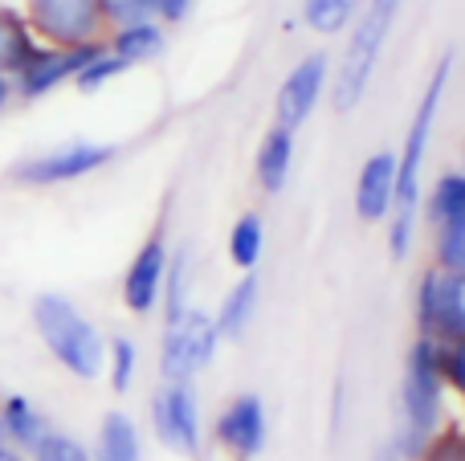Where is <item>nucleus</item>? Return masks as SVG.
Masks as SVG:
<instances>
[{
  "label": "nucleus",
  "mask_w": 465,
  "mask_h": 461,
  "mask_svg": "<svg viewBox=\"0 0 465 461\" xmlns=\"http://www.w3.org/2000/svg\"><path fill=\"white\" fill-rule=\"evenodd\" d=\"M98 54H103V45L62 49V45H45V41H41V49L33 54V62L13 78L16 98H21V103H37V98H45L49 90H57V86H65V82L78 78Z\"/></svg>",
  "instance_id": "11"
},
{
  "label": "nucleus",
  "mask_w": 465,
  "mask_h": 461,
  "mask_svg": "<svg viewBox=\"0 0 465 461\" xmlns=\"http://www.w3.org/2000/svg\"><path fill=\"white\" fill-rule=\"evenodd\" d=\"M94 461H143V446H139V429L127 413H106L98 425L94 441Z\"/></svg>",
  "instance_id": "20"
},
{
  "label": "nucleus",
  "mask_w": 465,
  "mask_h": 461,
  "mask_svg": "<svg viewBox=\"0 0 465 461\" xmlns=\"http://www.w3.org/2000/svg\"><path fill=\"white\" fill-rule=\"evenodd\" d=\"M127 70H131V65H127V62H123V57H114V54H111V49H106V45H103V54H98V57H94V62H90V65H86V70H82V74H78V78H74V86H78V90H82V94H94V90H103V86H106V82L123 78V74H127Z\"/></svg>",
  "instance_id": "27"
},
{
  "label": "nucleus",
  "mask_w": 465,
  "mask_h": 461,
  "mask_svg": "<svg viewBox=\"0 0 465 461\" xmlns=\"http://www.w3.org/2000/svg\"><path fill=\"white\" fill-rule=\"evenodd\" d=\"M33 327L49 356L78 380H98L106 372V339L70 299L62 294H37L33 299Z\"/></svg>",
  "instance_id": "3"
},
{
  "label": "nucleus",
  "mask_w": 465,
  "mask_h": 461,
  "mask_svg": "<svg viewBox=\"0 0 465 461\" xmlns=\"http://www.w3.org/2000/svg\"><path fill=\"white\" fill-rule=\"evenodd\" d=\"M417 335L433 343L465 339V274L429 266L417 282Z\"/></svg>",
  "instance_id": "7"
},
{
  "label": "nucleus",
  "mask_w": 465,
  "mask_h": 461,
  "mask_svg": "<svg viewBox=\"0 0 465 461\" xmlns=\"http://www.w3.org/2000/svg\"><path fill=\"white\" fill-rule=\"evenodd\" d=\"M103 16L106 29H127L139 21H155V8L152 0H103Z\"/></svg>",
  "instance_id": "30"
},
{
  "label": "nucleus",
  "mask_w": 465,
  "mask_h": 461,
  "mask_svg": "<svg viewBox=\"0 0 465 461\" xmlns=\"http://www.w3.org/2000/svg\"><path fill=\"white\" fill-rule=\"evenodd\" d=\"M37 49H41V41H37V33L29 29L25 13L0 5V74H5V78H16V74L33 62Z\"/></svg>",
  "instance_id": "18"
},
{
  "label": "nucleus",
  "mask_w": 465,
  "mask_h": 461,
  "mask_svg": "<svg viewBox=\"0 0 465 461\" xmlns=\"http://www.w3.org/2000/svg\"><path fill=\"white\" fill-rule=\"evenodd\" d=\"M155 21L160 25H180L188 13H193V0H152Z\"/></svg>",
  "instance_id": "32"
},
{
  "label": "nucleus",
  "mask_w": 465,
  "mask_h": 461,
  "mask_svg": "<svg viewBox=\"0 0 465 461\" xmlns=\"http://www.w3.org/2000/svg\"><path fill=\"white\" fill-rule=\"evenodd\" d=\"M441 372H445L450 392L465 405V339L445 343V348H441Z\"/></svg>",
  "instance_id": "31"
},
{
  "label": "nucleus",
  "mask_w": 465,
  "mask_h": 461,
  "mask_svg": "<svg viewBox=\"0 0 465 461\" xmlns=\"http://www.w3.org/2000/svg\"><path fill=\"white\" fill-rule=\"evenodd\" d=\"M257 299H262V282H257L253 274H245L237 286L225 294V302H221L217 310V331L221 339H241L249 327V319L257 315Z\"/></svg>",
  "instance_id": "21"
},
{
  "label": "nucleus",
  "mask_w": 465,
  "mask_h": 461,
  "mask_svg": "<svg viewBox=\"0 0 465 461\" xmlns=\"http://www.w3.org/2000/svg\"><path fill=\"white\" fill-rule=\"evenodd\" d=\"M119 147L114 143H65V147H54L45 155H33V160L16 163L13 168V180L16 184H29V188H54V184H70V180H82V176H94L98 168L114 163Z\"/></svg>",
  "instance_id": "8"
},
{
  "label": "nucleus",
  "mask_w": 465,
  "mask_h": 461,
  "mask_svg": "<svg viewBox=\"0 0 465 461\" xmlns=\"http://www.w3.org/2000/svg\"><path fill=\"white\" fill-rule=\"evenodd\" d=\"M404 0H368L351 29V41H347V54L339 62V74L331 82V103H335L339 114H351L355 106L368 94L371 70H376L380 54H384L388 37L396 29V16H401Z\"/></svg>",
  "instance_id": "4"
},
{
  "label": "nucleus",
  "mask_w": 465,
  "mask_h": 461,
  "mask_svg": "<svg viewBox=\"0 0 465 461\" xmlns=\"http://www.w3.org/2000/svg\"><path fill=\"white\" fill-rule=\"evenodd\" d=\"M0 461H29L21 454V449H13V446H5V441H0Z\"/></svg>",
  "instance_id": "35"
},
{
  "label": "nucleus",
  "mask_w": 465,
  "mask_h": 461,
  "mask_svg": "<svg viewBox=\"0 0 465 461\" xmlns=\"http://www.w3.org/2000/svg\"><path fill=\"white\" fill-rule=\"evenodd\" d=\"M445 372H441V343L420 339L409 348L401 380V429L392 446L404 454V461H420L425 446L445 429Z\"/></svg>",
  "instance_id": "2"
},
{
  "label": "nucleus",
  "mask_w": 465,
  "mask_h": 461,
  "mask_svg": "<svg viewBox=\"0 0 465 461\" xmlns=\"http://www.w3.org/2000/svg\"><path fill=\"white\" fill-rule=\"evenodd\" d=\"M450 70H453V54H445L441 62L429 74V86L420 94L417 111L409 119V135H404V147L396 155V204L392 217H388V253L396 261L409 258L412 237H417V221H420V172H425L429 160V143H433V127H437V111H441L445 86H450Z\"/></svg>",
  "instance_id": "1"
},
{
  "label": "nucleus",
  "mask_w": 465,
  "mask_h": 461,
  "mask_svg": "<svg viewBox=\"0 0 465 461\" xmlns=\"http://www.w3.org/2000/svg\"><path fill=\"white\" fill-rule=\"evenodd\" d=\"M327 74H331V57L327 54H306L302 62L286 74V82L278 86V103H273V114H278L282 127L298 131L306 119H311L314 106L322 103Z\"/></svg>",
  "instance_id": "13"
},
{
  "label": "nucleus",
  "mask_w": 465,
  "mask_h": 461,
  "mask_svg": "<svg viewBox=\"0 0 465 461\" xmlns=\"http://www.w3.org/2000/svg\"><path fill=\"white\" fill-rule=\"evenodd\" d=\"M33 461H94V457L86 454V446H82L78 437L49 429L45 437H41V446L33 449Z\"/></svg>",
  "instance_id": "28"
},
{
  "label": "nucleus",
  "mask_w": 465,
  "mask_h": 461,
  "mask_svg": "<svg viewBox=\"0 0 465 461\" xmlns=\"http://www.w3.org/2000/svg\"><path fill=\"white\" fill-rule=\"evenodd\" d=\"M396 204V152H376L363 160L360 176H355V217L363 225L392 217Z\"/></svg>",
  "instance_id": "14"
},
{
  "label": "nucleus",
  "mask_w": 465,
  "mask_h": 461,
  "mask_svg": "<svg viewBox=\"0 0 465 461\" xmlns=\"http://www.w3.org/2000/svg\"><path fill=\"white\" fill-rule=\"evenodd\" d=\"M376 461H404V454H401V449L392 446V441H388V446H384V449H380V454H376Z\"/></svg>",
  "instance_id": "34"
},
{
  "label": "nucleus",
  "mask_w": 465,
  "mask_h": 461,
  "mask_svg": "<svg viewBox=\"0 0 465 461\" xmlns=\"http://www.w3.org/2000/svg\"><path fill=\"white\" fill-rule=\"evenodd\" d=\"M265 253V221L257 212H241L229 229V261L241 274H253Z\"/></svg>",
  "instance_id": "24"
},
{
  "label": "nucleus",
  "mask_w": 465,
  "mask_h": 461,
  "mask_svg": "<svg viewBox=\"0 0 465 461\" xmlns=\"http://www.w3.org/2000/svg\"><path fill=\"white\" fill-rule=\"evenodd\" d=\"M420 461H465V425L445 421V429L425 446Z\"/></svg>",
  "instance_id": "29"
},
{
  "label": "nucleus",
  "mask_w": 465,
  "mask_h": 461,
  "mask_svg": "<svg viewBox=\"0 0 465 461\" xmlns=\"http://www.w3.org/2000/svg\"><path fill=\"white\" fill-rule=\"evenodd\" d=\"M217 446L232 461H253L270 441V421H265V405L257 392H241L232 397L217 417Z\"/></svg>",
  "instance_id": "12"
},
{
  "label": "nucleus",
  "mask_w": 465,
  "mask_h": 461,
  "mask_svg": "<svg viewBox=\"0 0 465 461\" xmlns=\"http://www.w3.org/2000/svg\"><path fill=\"white\" fill-rule=\"evenodd\" d=\"M433 266L465 274V221L458 225H445L433 233Z\"/></svg>",
  "instance_id": "26"
},
{
  "label": "nucleus",
  "mask_w": 465,
  "mask_h": 461,
  "mask_svg": "<svg viewBox=\"0 0 465 461\" xmlns=\"http://www.w3.org/2000/svg\"><path fill=\"white\" fill-rule=\"evenodd\" d=\"M25 21L37 33V41L62 49L106 45L111 37L103 0H25Z\"/></svg>",
  "instance_id": "5"
},
{
  "label": "nucleus",
  "mask_w": 465,
  "mask_h": 461,
  "mask_svg": "<svg viewBox=\"0 0 465 461\" xmlns=\"http://www.w3.org/2000/svg\"><path fill=\"white\" fill-rule=\"evenodd\" d=\"M168 229L155 225L147 233V241L135 250V258L127 261V274H123V307L131 315H152L160 307L163 294V274H168Z\"/></svg>",
  "instance_id": "10"
},
{
  "label": "nucleus",
  "mask_w": 465,
  "mask_h": 461,
  "mask_svg": "<svg viewBox=\"0 0 465 461\" xmlns=\"http://www.w3.org/2000/svg\"><path fill=\"white\" fill-rule=\"evenodd\" d=\"M135 372H139V348L131 339H111L106 343V380H111V388L119 392H131L135 388Z\"/></svg>",
  "instance_id": "25"
},
{
  "label": "nucleus",
  "mask_w": 465,
  "mask_h": 461,
  "mask_svg": "<svg viewBox=\"0 0 465 461\" xmlns=\"http://www.w3.org/2000/svg\"><path fill=\"white\" fill-rule=\"evenodd\" d=\"M16 98V86H13V78H5V74H0V111H5L8 103H13Z\"/></svg>",
  "instance_id": "33"
},
{
  "label": "nucleus",
  "mask_w": 465,
  "mask_h": 461,
  "mask_svg": "<svg viewBox=\"0 0 465 461\" xmlns=\"http://www.w3.org/2000/svg\"><path fill=\"white\" fill-rule=\"evenodd\" d=\"M188 286H193V250H176L168 258V274H163V294H160V307H163V327L180 323L188 315Z\"/></svg>",
  "instance_id": "22"
},
{
  "label": "nucleus",
  "mask_w": 465,
  "mask_h": 461,
  "mask_svg": "<svg viewBox=\"0 0 465 461\" xmlns=\"http://www.w3.org/2000/svg\"><path fill=\"white\" fill-rule=\"evenodd\" d=\"M420 217L429 221L433 233L437 229H445V225L465 221V168L437 176V184L429 188V196L420 201Z\"/></svg>",
  "instance_id": "19"
},
{
  "label": "nucleus",
  "mask_w": 465,
  "mask_h": 461,
  "mask_svg": "<svg viewBox=\"0 0 465 461\" xmlns=\"http://www.w3.org/2000/svg\"><path fill=\"white\" fill-rule=\"evenodd\" d=\"M217 348H221L217 315L193 307L180 323L163 327V348H160L163 384H193L217 359Z\"/></svg>",
  "instance_id": "6"
},
{
  "label": "nucleus",
  "mask_w": 465,
  "mask_h": 461,
  "mask_svg": "<svg viewBox=\"0 0 465 461\" xmlns=\"http://www.w3.org/2000/svg\"><path fill=\"white\" fill-rule=\"evenodd\" d=\"M152 429L172 454H201V400L193 384H160L152 397Z\"/></svg>",
  "instance_id": "9"
},
{
  "label": "nucleus",
  "mask_w": 465,
  "mask_h": 461,
  "mask_svg": "<svg viewBox=\"0 0 465 461\" xmlns=\"http://www.w3.org/2000/svg\"><path fill=\"white\" fill-rule=\"evenodd\" d=\"M49 433V421L29 397H0V441L21 454H33L41 446V437Z\"/></svg>",
  "instance_id": "16"
},
{
  "label": "nucleus",
  "mask_w": 465,
  "mask_h": 461,
  "mask_svg": "<svg viewBox=\"0 0 465 461\" xmlns=\"http://www.w3.org/2000/svg\"><path fill=\"white\" fill-rule=\"evenodd\" d=\"M106 49L135 70V65H143V62H155V57L168 49V25L139 21V25H127V29H111Z\"/></svg>",
  "instance_id": "17"
},
{
  "label": "nucleus",
  "mask_w": 465,
  "mask_h": 461,
  "mask_svg": "<svg viewBox=\"0 0 465 461\" xmlns=\"http://www.w3.org/2000/svg\"><path fill=\"white\" fill-rule=\"evenodd\" d=\"M368 0H302V21L319 37H339L343 29H351L360 21Z\"/></svg>",
  "instance_id": "23"
},
{
  "label": "nucleus",
  "mask_w": 465,
  "mask_h": 461,
  "mask_svg": "<svg viewBox=\"0 0 465 461\" xmlns=\"http://www.w3.org/2000/svg\"><path fill=\"white\" fill-rule=\"evenodd\" d=\"M294 135L298 131L282 127V123H273V127L262 135L257 155H253V176H257V188H262V192H282V188H286L290 163H294Z\"/></svg>",
  "instance_id": "15"
}]
</instances>
